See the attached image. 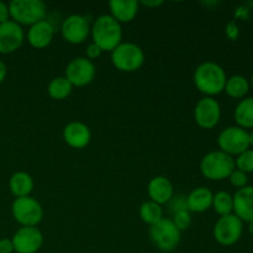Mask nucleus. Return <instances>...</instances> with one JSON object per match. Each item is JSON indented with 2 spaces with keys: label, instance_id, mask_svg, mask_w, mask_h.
Masks as SVG:
<instances>
[{
  "label": "nucleus",
  "instance_id": "obj_36",
  "mask_svg": "<svg viewBox=\"0 0 253 253\" xmlns=\"http://www.w3.org/2000/svg\"><path fill=\"white\" fill-rule=\"evenodd\" d=\"M249 232H250V235L253 237V220H251V221L249 222Z\"/></svg>",
  "mask_w": 253,
  "mask_h": 253
},
{
  "label": "nucleus",
  "instance_id": "obj_18",
  "mask_svg": "<svg viewBox=\"0 0 253 253\" xmlns=\"http://www.w3.org/2000/svg\"><path fill=\"white\" fill-rule=\"evenodd\" d=\"M147 193L150 200L163 205L166 203H169L170 199L174 197V187L168 178L163 177V175H157L148 183Z\"/></svg>",
  "mask_w": 253,
  "mask_h": 253
},
{
  "label": "nucleus",
  "instance_id": "obj_26",
  "mask_svg": "<svg viewBox=\"0 0 253 253\" xmlns=\"http://www.w3.org/2000/svg\"><path fill=\"white\" fill-rule=\"evenodd\" d=\"M212 209L220 216L234 214V197L229 192H217L212 199Z\"/></svg>",
  "mask_w": 253,
  "mask_h": 253
},
{
  "label": "nucleus",
  "instance_id": "obj_34",
  "mask_svg": "<svg viewBox=\"0 0 253 253\" xmlns=\"http://www.w3.org/2000/svg\"><path fill=\"white\" fill-rule=\"evenodd\" d=\"M6 74H7L6 64H5L2 61H0V84L5 81V78H6Z\"/></svg>",
  "mask_w": 253,
  "mask_h": 253
},
{
  "label": "nucleus",
  "instance_id": "obj_31",
  "mask_svg": "<svg viewBox=\"0 0 253 253\" xmlns=\"http://www.w3.org/2000/svg\"><path fill=\"white\" fill-rule=\"evenodd\" d=\"M239 35L240 31L237 25L235 24V22H229V24L226 25V36L229 37L230 40H232V41H235V40H237Z\"/></svg>",
  "mask_w": 253,
  "mask_h": 253
},
{
  "label": "nucleus",
  "instance_id": "obj_23",
  "mask_svg": "<svg viewBox=\"0 0 253 253\" xmlns=\"http://www.w3.org/2000/svg\"><path fill=\"white\" fill-rule=\"evenodd\" d=\"M250 90V82L246 77L235 74V76L227 78L226 84H225L224 91L229 96L234 99L245 98Z\"/></svg>",
  "mask_w": 253,
  "mask_h": 253
},
{
  "label": "nucleus",
  "instance_id": "obj_37",
  "mask_svg": "<svg viewBox=\"0 0 253 253\" xmlns=\"http://www.w3.org/2000/svg\"><path fill=\"white\" fill-rule=\"evenodd\" d=\"M249 133H250V146H252L253 147V128H252L251 132H249Z\"/></svg>",
  "mask_w": 253,
  "mask_h": 253
},
{
  "label": "nucleus",
  "instance_id": "obj_13",
  "mask_svg": "<svg viewBox=\"0 0 253 253\" xmlns=\"http://www.w3.org/2000/svg\"><path fill=\"white\" fill-rule=\"evenodd\" d=\"M11 241L16 253H36L43 245V235L35 226H21Z\"/></svg>",
  "mask_w": 253,
  "mask_h": 253
},
{
  "label": "nucleus",
  "instance_id": "obj_8",
  "mask_svg": "<svg viewBox=\"0 0 253 253\" xmlns=\"http://www.w3.org/2000/svg\"><path fill=\"white\" fill-rule=\"evenodd\" d=\"M217 145L226 155L239 156L250 148V133L239 126H229L219 133Z\"/></svg>",
  "mask_w": 253,
  "mask_h": 253
},
{
  "label": "nucleus",
  "instance_id": "obj_25",
  "mask_svg": "<svg viewBox=\"0 0 253 253\" xmlns=\"http://www.w3.org/2000/svg\"><path fill=\"white\" fill-rule=\"evenodd\" d=\"M140 217L145 224L152 226V225L157 224L158 221L163 219L162 207L157 203L152 202V200H147V202L141 204Z\"/></svg>",
  "mask_w": 253,
  "mask_h": 253
},
{
  "label": "nucleus",
  "instance_id": "obj_29",
  "mask_svg": "<svg viewBox=\"0 0 253 253\" xmlns=\"http://www.w3.org/2000/svg\"><path fill=\"white\" fill-rule=\"evenodd\" d=\"M229 179H230V183H231V185H234V187L237 188V189H241V188L247 187V183H249V178H247L246 173H244L242 170L236 169V168H235L234 172L230 174Z\"/></svg>",
  "mask_w": 253,
  "mask_h": 253
},
{
  "label": "nucleus",
  "instance_id": "obj_9",
  "mask_svg": "<svg viewBox=\"0 0 253 253\" xmlns=\"http://www.w3.org/2000/svg\"><path fill=\"white\" fill-rule=\"evenodd\" d=\"M244 222L235 214L220 216L214 226V237L222 246H232L241 239Z\"/></svg>",
  "mask_w": 253,
  "mask_h": 253
},
{
  "label": "nucleus",
  "instance_id": "obj_24",
  "mask_svg": "<svg viewBox=\"0 0 253 253\" xmlns=\"http://www.w3.org/2000/svg\"><path fill=\"white\" fill-rule=\"evenodd\" d=\"M73 88L74 86L66 77H56L49 82L47 91H48V95L54 100H63L71 95Z\"/></svg>",
  "mask_w": 253,
  "mask_h": 253
},
{
  "label": "nucleus",
  "instance_id": "obj_5",
  "mask_svg": "<svg viewBox=\"0 0 253 253\" xmlns=\"http://www.w3.org/2000/svg\"><path fill=\"white\" fill-rule=\"evenodd\" d=\"M111 62L119 71L131 73L143 66L145 52L138 44L133 43V42H121L111 52Z\"/></svg>",
  "mask_w": 253,
  "mask_h": 253
},
{
  "label": "nucleus",
  "instance_id": "obj_33",
  "mask_svg": "<svg viewBox=\"0 0 253 253\" xmlns=\"http://www.w3.org/2000/svg\"><path fill=\"white\" fill-rule=\"evenodd\" d=\"M14 251V245L11 239H1L0 240V253H12Z\"/></svg>",
  "mask_w": 253,
  "mask_h": 253
},
{
  "label": "nucleus",
  "instance_id": "obj_12",
  "mask_svg": "<svg viewBox=\"0 0 253 253\" xmlns=\"http://www.w3.org/2000/svg\"><path fill=\"white\" fill-rule=\"evenodd\" d=\"M194 119L199 127L205 130L214 128L221 119V108L219 101L211 96H204L200 99L195 105Z\"/></svg>",
  "mask_w": 253,
  "mask_h": 253
},
{
  "label": "nucleus",
  "instance_id": "obj_2",
  "mask_svg": "<svg viewBox=\"0 0 253 253\" xmlns=\"http://www.w3.org/2000/svg\"><path fill=\"white\" fill-rule=\"evenodd\" d=\"M93 43L101 51L113 52L123 42V27L111 15H100L93 22L90 29Z\"/></svg>",
  "mask_w": 253,
  "mask_h": 253
},
{
  "label": "nucleus",
  "instance_id": "obj_32",
  "mask_svg": "<svg viewBox=\"0 0 253 253\" xmlns=\"http://www.w3.org/2000/svg\"><path fill=\"white\" fill-rule=\"evenodd\" d=\"M10 20V11H9V4L4 1H0V24L9 21Z\"/></svg>",
  "mask_w": 253,
  "mask_h": 253
},
{
  "label": "nucleus",
  "instance_id": "obj_21",
  "mask_svg": "<svg viewBox=\"0 0 253 253\" xmlns=\"http://www.w3.org/2000/svg\"><path fill=\"white\" fill-rule=\"evenodd\" d=\"M9 189L16 198L29 197L34 190V179L27 172H15L9 179Z\"/></svg>",
  "mask_w": 253,
  "mask_h": 253
},
{
  "label": "nucleus",
  "instance_id": "obj_7",
  "mask_svg": "<svg viewBox=\"0 0 253 253\" xmlns=\"http://www.w3.org/2000/svg\"><path fill=\"white\" fill-rule=\"evenodd\" d=\"M11 212L15 221L19 222L21 226L36 227L43 217L42 205L31 195L16 198L11 205Z\"/></svg>",
  "mask_w": 253,
  "mask_h": 253
},
{
  "label": "nucleus",
  "instance_id": "obj_35",
  "mask_svg": "<svg viewBox=\"0 0 253 253\" xmlns=\"http://www.w3.org/2000/svg\"><path fill=\"white\" fill-rule=\"evenodd\" d=\"M141 4H143L145 6L148 7H157L160 6V5H162L163 1H161V0H155V1H142Z\"/></svg>",
  "mask_w": 253,
  "mask_h": 253
},
{
  "label": "nucleus",
  "instance_id": "obj_20",
  "mask_svg": "<svg viewBox=\"0 0 253 253\" xmlns=\"http://www.w3.org/2000/svg\"><path fill=\"white\" fill-rule=\"evenodd\" d=\"M214 193L207 187H198L193 189L187 197L188 210L192 212H205L212 207Z\"/></svg>",
  "mask_w": 253,
  "mask_h": 253
},
{
  "label": "nucleus",
  "instance_id": "obj_10",
  "mask_svg": "<svg viewBox=\"0 0 253 253\" xmlns=\"http://www.w3.org/2000/svg\"><path fill=\"white\" fill-rule=\"evenodd\" d=\"M95 64L86 57H76L66 67V78L73 86H85L95 78Z\"/></svg>",
  "mask_w": 253,
  "mask_h": 253
},
{
  "label": "nucleus",
  "instance_id": "obj_6",
  "mask_svg": "<svg viewBox=\"0 0 253 253\" xmlns=\"http://www.w3.org/2000/svg\"><path fill=\"white\" fill-rule=\"evenodd\" d=\"M150 239L162 252H172L179 246L182 232L175 227L172 220L163 217L157 224L150 226Z\"/></svg>",
  "mask_w": 253,
  "mask_h": 253
},
{
  "label": "nucleus",
  "instance_id": "obj_19",
  "mask_svg": "<svg viewBox=\"0 0 253 253\" xmlns=\"http://www.w3.org/2000/svg\"><path fill=\"white\" fill-rule=\"evenodd\" d=\"M111 16L120 24H127L136 17L140 2L136 0H111L109 2Z\"/></svg>",
  "mask_w": 253,
  "mask_h": 253
},
{
  "label": "nucleus",
  "instance_id": "obj_38",
  "mask_svg": "<svg viewBox=\"0 0 253 253\" xmlns=\"http://www.w3.org/2000/svg\"><path fill=\"white\" fill-rule=\"evenodd\" d=\"M251 86L253 88V73H252V77H251Z\"/></svg>",
  "mask_w": 253,
  "mask_h": 253
},
{
  "label": "nucleus",
  "instance_id": "obj_22",
  "mask_svg": "<svg viewBox=\"0 0 253 253\" xmlns=\"http://www.w3.org/2000/svg\"><path fill=\"white\" fill-rule=\"evenodd\" d=\"M235 121L242 128H253V96L245 98L235 109Z\"/></svg>",
  "mask_w": 253,
  "mask_h": 253
},
{
  "label": "nucleus",
  "instance_id": "obj_3",
  "mask_svg": "<svg viewBox=\"0 0 253 253\" xmlns=\"http://www.w3.org/2000/svg\"><path fill=\"white\" fill-rule=\"evenodd\" d=\"M235 168V158L220 150L207 153L200 162L202 174L214 182L227 179Z\"/></svg>",
  "mask_w": 253,
  "mask_h": 253
},
{
  "label": "nucleus",
  "instance_id": "obj_1",
  "mask_svg": "<svg viewBox=\"0 0 253 253\" xmlns=\"http://www.w3.org/2000/svg\"><path fill=\"white\" fill-rule=\"evenodd\" d=\"M226 81L225 69L215 62H203L194 72V84L197 89L211 98L224 91Z\"/></svg>",
  "mask_w": 253,
  "mask_h": 253
},
{
  "label": "nucleus",
  "instance_id": "obj_11",
  "mask_svg": "<svg viewBox=\"0 0 253 253\" xmlns=\"http://www.w3.org/2000/svg\"><path fill=\"white\" fill-rule=\"evenodd\" d=\"M91 25L85 16L79 14L69 15L63 20L61 32L63 39L72 44H81L90 35Z\"/></svg>",
  "mask_w": 253,
  "mask_h": 253
},
{
  "label": "nucleus",
  "instance_id": "obj_4",
  "mask_svg": "<svg viewBox=\"0 0 253 253\" xmlns=\"http://www.w3.org/2000/svg\"><path fill=\"white\" fill-rule=\"evenodd\" d=\"M10 17L12 21L32 26L46 19L47 6L41 0H12L9 2Z\"/></svg>",
  "mask_w": 253,
  "mask_h": 253
},
{
  "label": "nucleus",
  "instance_id": "obj_27",
  "mask_svg": "<svg viewBox=\"0 0 253 253\" xmlns=\"http://www.w3.org/2000/svg\"><path fill=\"white\" fill-rule=\"evenodd\" d=\"M236 169L242 170L244 173H253V150L249 148L241 155H239L235 160Z\"/></svg>",
  "mask_w": 253,
  "mask_h": 253
},
{
  "label": "nucleus",
  "instance_id": "obj_30",
  "mask_svg": "<svg viewBox=\"0 0 253 253\" xmlns=\"http://www.w3.org/2000/svg\"><path fill=\"white\" fill-rule=\"evenodd\" d=\"M101 53H103V51H101V48L99 46H96L95 43H89L88 47H86V51H85V54H86V58L89 59V61L93 62L94 59L99 58V57L101 56Z\"/></svg>",
  "mask_w": 253,
  "mask_h": 253
},
{
  "label": "nucleus",
  "instance_id": "obj_15",
  "mask_svg": "<svg viewBox=\"0 0 253 253\" xmlns=\"http://www.w3.org/2000/svg\"><path fill=\"white\" fill-rule=\"evenodd\" d=\"M63 140L72 148L86 147L91 140L90 128L81 121H71L63 128Z\"/></svg>",
  "mask_w": 253,
  "mask_h": 253
},
{
  "label": "nucleus",
  "instance_id": "obj_17",
  "mask_svg": "<svg viewBox=\"0 0 253 253\" xmlns=\"http://www.w3.org/2000/svg\"><path fill=\"white\" fill-rule=\"evenodd\" d=\"M234 197V214L242 222L253 220V185L237 189Z\"/></svg>",
  "mask_w": 253,
  "mask_h": 253
},
{
  "label": "nucleus",
  "instance_id": "obj_28",
  "mask_svg": "<svg viewBox=\"0 0 253 253\" xmlns=\"http://www.w3.org/2000/svg\"><path fill=\"white\" fill-rule=\"evenodd\" d=\"M173 224L175 225L178 230L180 232L184 231V230L189 229L190 225H192V215H190L189 210H182V211L174 212V216H173Z\"/></svg>",
  "mask_w": 253,
  "mask_h": 253
},
{
  "label": "nucleus",
  "instance_id": "obj_16",
  "mask_svg": "<svg viewBox=\"0 0 253 253\" xmlns=\"http://www.w3.org/2000/svg\"><path fill=\"white\" fill-rule=\"evenodd\" d=\"M54 36V27L48 20H42L30 26L27 31V41L34 48L41 49L48 46Z\"/></svg>",
  "mask_w": 253,
  "mask_h": 253
},
{
  "label": "nucleus",
  "instance_id": "obj_14",
  "mask_svg": "<svg viewBox=\"0 0 253 253\" xmlns=\"http://www.w3.org/2000/svg\"><path fill=\"white\" fill-rule=\"evenodd\" d=\"M25 34L22 27L12 20L0 24V53L9 54L22 46Z\"/></svg>",
  "mask_w": 253,
  "mask_h": 253
}]
</instances>
